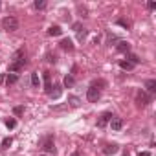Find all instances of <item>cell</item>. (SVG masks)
Segmentation results:
<instances>
[{
	"instance_id": "1",
	"label": "cell",
	"mask_w": 156,
	"mask_h": 156,
	"mask_svg": "<svg viewBox=\"0 0 156 156\" xmlns=\"http://www.w3.org/2000/svg\"><path fill=\"white\" fill-rule=\"evenodd\" d=\"M41 147H42L44 152H48V154H55L57 151H55V143H53V134H48V136L42 140Z\"/></svg>"
},
{
	"instance_id": "2",
	"label": "cell",
	"mask_w": 156,
	"mask_h": 156,
	"mask_svg": "<svg viewBox=\"0 0 156 156\" xmlns=\"http://www.w3.org/2000/svg\"><path fill=\"white\" fill-rule=\"evenodd\" d=\"M87 98H88V101H90V103H96V101L101 98V88H99L98 85H94V83H92V85L88 87V90H87Z\"/></svg>"
},
{
	"instance_id": "3",
	"label": "cell",
	"mask_w": 156,
	"mask_h": 156,
	"mask_svg": "<svg viewBox=\"0 0 156 156\" xmlns=\"http://www.w3.org/2000/svg\"><path fill=\"white\" fill-rule=\"evenodd\" d=\"M2 28H4L6 31H17V30H19V20L9 15V17H6V19L2 20Z\"/></svg>"
},
{
	"instance_id": "4",
	"label": "cell",
	"mask_w": 156,
	"mask_h": 156,
	"mask_svg": "<svg viewBox=\"0 0 156 156\" xmlns=\"http://www.w3.org/2000/svg\"><path fill=\"white\" fill-rule=\"evenodd\" d=\"M151 101H152V96H149L147 92L140 90V92L136 94V103H138V107H147Z\"/></svg>"
},
{
	"instance_id": "5",
	"label": "cell",
	"mask_w": 156,
	"mask_h": 156,
	"mask_svg": "<svg viewBox=\"0 0 156 156\" xmlns=\"http://www.w3.org/2000/svg\"><path fill=\"white\" fill-rule=\"evenodd\" d=\"M114 116H112V112H103L101 116H99V119H98V127L99 129H103V127H107V123H110V119H112Z\"/></svg>"
},
{
	"instance_id": "6",
	"label": "cell",
	"mask_w": 156,
	"mask_h": 156,
	"mask_svg": "<svg viewBox=\"0 0 156 156\" xmlns=\"http://www.w3.org/2000/svg\"><path fill=\"white\" fill-rule=\"evenodd\" d=\"M119 151V145L118 143H107L105 147H103V154H107V156H112V154H116Z\"/></svg>"
},
{
	"instance_id": "7",
	"label": "cell",
	"mask_w": 156,
	"mask_h": 156,
	"mask_svg": "<svg viewBox=\"0 0 156 156\" xmlns=\"http://www.w3.org/2000/svg\"><path fill=\"white\" fill-rule=\"evenodd\" d=\"M116 50H118L119 53H130V44L125 42V41H119L118 46H116Z\"/></svg>"
},
{
	"instance_id": "8",
	"label": "cell",
	"mask_w": 156,
	"mask_h": 156,
	"mask_svg": "<svg viewBox=\"0 0 156 156\" xmlns=\"http://www.w3.org/2000/svg\"><path fill=\"white\" fill-rule=\"evenodd\" d=\"M145 88H147L149 96L156 94V79H147V81H145Z\"/></svg>"
},
{
	"instance_id": "9",
	"label": "cell",
	"mask_w": 156,
	"mask_h": 156,
	"mask_svg": "<svg viewBox=\"0 0 156 156\" xmlns=\"http://www.w3.org/2000/svg\"><path fill=\"white\" fill-rule=\"evenodd\" d=\"M110 127H112V130H121V129H123V119L114 116V118L110 119Z\"/></svg>"
},
{
	"instance_id": "10",
	"label": "cell",
	"mask_w": 156,
	"mask_h": 156,
	"mask_svg": "<svg viewBox=\"0 0 156 156\" xmlns=\"http://www.w3.org/2000/svg\"><path fill=\"white\" fill-rule=\"evenodd\" d=\"M11 61H22V62H26V51H24V48H20V50H17V51L13 53V57H11Z\"/></svg>"
},
{
	"instance_id": "11",
	"label": "cell",
	"mask_w": 156,
	"mask_h": 156,
	"mask_svg": "<svg viewBox=\"0 0 156 156\" xmlns=\"http://www.w3.org/2000/svg\"><path fill=\"white\" fill-rule=\"evenodd\" d=\"M48 35H50V37H59V35H62V30H61V26H50V30H48Z\"/></svg>"
},
{
	"instance_id": "12",
	"label": "cell",
	"mask_w": 156,
	"mask_h": 156,
	"mask_svg": "<svg viewBox=\"0 0 156 156\" xmlns=\"http://www.w3.org/2000/svg\"><path fill=\"white\" fill-rule=\"evenodd\" d=\"M44 90L46 94L51 92V81H50V72H44Z\"/></svg>"
},
{
	"instance_id": "13",
	"label": "cell",
	"mask_w": 156,
	"mask_h": 156,
	"mask_svg": "<svg viewBox=\"0 0 156 156\" xmlns=\"http://www.w3.org/2000/svg\"><path fill=\"white\" fill-rule=\"evenodd\" d=\"M61 94H62V90H61V87H51V92L48 94L51 99H59L61 98Z\"/></svg>"
},
{
	"instance_id": "14",
	"label": "cell",
	"mask_w": 156,
	"mask_h": 156,
	"mask_svg": "<svg viewBox=\"0 0 156 156\" xmlns=\"http://www.w3.org/2000/svg\"><path fill=\"white\" fill-rule=\"evenodd\" d=\"M59 44H61V48H62V50H68V51H72V50H73V44H72V41H70V39H62Z\"/></svg>"
},
{
	"instance_id": "15",
	"label": "cell",
	"mask_w": 156,
	"mask_h": 156,
	"mask_svg": "<svg viewBox=\"0 0 156 156\" xmlns=\"http://www.w3.org/2000/svg\"><path fill=\"white\" fill-rule=\"evenodd\" d=\"M19 81V75L17 73H8V77H6V85L9 87V85H15Z\"/></svg>"
},
{
	"instance_id": "16",
	"label": "cell",
	"mask_w": 156,
	"mask_h": 156,
	"mask_svg": "<svg viewBox=\"0 0 156 156\" xmlns=\"http://www.w3.org/2000/svg\"><path fill=\"white\" fill-rule=\"evenodd\" d=\"M73 83H75L73 75H66V77H64V81H62V85H64L66 88H72V87H73Z\"/></svg>"
},
{
	"instance_id": "17",
	"label": "cell",
	"mask_w": 156,
	"mask_h": 156,
	"mask_svg": "<svg viewBox=\"0 0 156 156\" xmlns=\"http://www.w3.org/2000/svg\"><path fill=\"white\" fill-rule=\"evenodd\" d=\"M127 61H129V62H132V64L136 66V64H140V61H141V59H140L138 55H134V53H127Z\"/></svg>"
},
{
	"instance_id": "18",
	"label": "cell",
	"mask_w": 156,
	"mask_h": 156,
	"mask_svg": "<svg viewBox=\"0 0 156 156\" xmlns=\"http://www.w3.org/2000/svg\"><path fill=\"white\" fill-rule=\"evenodd\" d=\"M119 68L129 72V70H132V68H134V64H132V62H129V61H119Z\"/></svg>"
},
{
	"instance_id": "19",
	"label": "cell",
	"mask_w": 156,
	"mask_h": 156,
	"mask_svg": "<svg viewBox=\"0 0 156 156\" xmlns=\"http://www.w3.org/2000/svg\"><path fill=\"white\" fill-rule=\"evenodd\" d=\"M68 101H70V105H72V107H79V105H81V99L77 98V96H70V98H68Z\"/></svg>"
},
{
	"instance_id": "20",
	"label": "cell",
	"mask_w": 156,
	"mask_h": 156,
	"mask_svg": "<svg viewBox=\"0 0 156 156\" xmlns=\"http://www.w3.org/2000/svg\"><path fill=\"white\" fill-rule=\"evenodd\" d=\"M4 123H6L8 129H15V127H17V119H15V118H8Z\"/></svg>"
},
{
	"instance_id": "21",
	"label": "cell",
	"mask_w": 156,
	"mask_h": 156,
	"mask_svg": "<svg viewBox=\"0 0 156 156\" xmlns=\"http://www.w3.org/2000/svg\"><path fill=\"white\" fill-rule=\"evenodd\" d=\"M116 24H119V26H123L125 30H129V28H130V22H129L127 19H118V20H116Z\"/></svg>"
},
{
	"instance_id": "22",
	"label": "cell",
	"mask_w": 156,
	"mask_h": 156,
	"mask_svg": "<svg viewBox=\"0 0 156 156\" xmlns=\"http://www.w3.org/2000/svg\"><path fill=\"white\" fill-rule=\"evenodd\" d=\"M33 8H35V9H44V8H46V2H44V0H35V2H33Z\"/></svg>"
},
{
	"instance_id": "23",
	"label": "cell",
	"mask_w": 156,
	"mask_h": 156,
	"mask_svg": "<svg viewBox=\"0 0 156 156\" xmlns=\"http://www.w3.org/2000/svg\"><path fill=\"white\" fill-rule=\"evenodd\" d=\"M13 143V138L9 136V138H4L2 140V149H9V145Z\"/></svg>"
},
{
	"instance_id": "24",
	"label": "cell",
	"mask_w": 156,
	"mask_h": 156,
	"mask_svg": "<svg viewBox=\"0 0 156 156\" xmlns=\"http://www.w3.org/2000/svg\"><path fill=\"white\" fill-rule=\"evenodd\" d=\"M39 83H41L39 73H31V85H33V87H39Z\"/></svg>"
},
{
	"instance_id": "25",
	"label": "cell",
	"mask_w": 156,
	"mask_h": 156,
	"mask_svg": "<svg viewBox=\"0 0 156 156\" xmlns=\"http://www.w3.org/2000/svg\"><path fill=\"white\" fill-rule=\"evenodd\" d=\"M87 37V30L83 28V30H79V31H77V39H79V41H83Z\"/></svg>"
},
{
	"instance_id": "26",
	"label": "cell",
	"mask_w": 156,
	"mask_h": 156,
	"mask_svg": "<svg viewBox=\"0 0 156 156\" xmlns=\"http://www.w3.org/2000/svg\"><path fill=\"white\" fill-rule=\"evenodd\" d=\"M46 61H48V62H55V61H57L55 53H48V55H46Z\"/></svg>"
},
{
	"instance_id": "27",
	"label": "cell",
	"mask_w": 156,
	"mask_h": 156,
	"mask_svg": "<svg viewBox=\"0 0 156 156\" xmlns=\"http://www.w3.org/2000/svg\"><path fill=\"white\" fill-rule=\"evenodd\" d=\"M13 112H15L17 116H20V114L24 112V107H15V108H13Z\"/></svg>"
},
{
	"instance_id": "28",
	"label": "cell",
	"mask_w": 156,
	"mask_h": 156,
	"mask_svg": "<svg viewBox=\"0 0 156 156\" xmlns=\"http://www.w3.org/2000/svg\"><path fill=\"white\" fill-rule=\"evenodd\" d=\"M147 8H149V9H156V4H154V2H149Z\"/></svg>"
},
{
	"instance_id": "29",
	"label": "cell",
	"mask_w": 156,
	"mask_h": 156,
	"mask_svg": "<svg viewBox=\"0 0 156 156\" xmlns=\"http://www.w3.org/2000/svg\"><path fill=\"white\" fill-rule=\"evenodd\" d=\"M73 30H75V31H79V30H81V24H79V22H75V24H73Z\"/></svg>"
},
{
	"instance_id": "30",
	"label": "cell",
	"mask_w": 156,
	"mask_h": 156,
	"mask_svg": "<svg viewBox=\"0 0 156 156\" xmlns=\"http://www.w3.org/2000/svg\"><path fill=\"white\" fill-rule=\"evenodd\" d=\"M138 156H151V152H149V151H143V152H140Z\"/></svg>"
},
{
	"instance_id": "31",
	"label": "cell",
	"mask_w": 156,
	"mask_h": 156,
	"mask_svg": "<svg viewBox=\"0 0 156 156\" xmlns=\"http://www.w3.org/2000/svg\"><path fill=\"white\" fill-rule=\"evenodd\" d=\"M4 81V73H0V83H2Z\"/></svg>"
},
{
	"instance_id": "32",
	"label": "cell",
	"mask_w": 156,
	"mask_h": 156,
	"mask_svg": "<svg viewBox=\"0 0 156 156\" xmlns=\"http://www.w3.org/2000/svg\"><path fill=\"white\" fill-rule=\"evenodd\" d=\"M72 156H79V152H73V154H72Z\"/></svg>"
},
{
	"instance_id": "33",
	"label": "cell",
	"mask_w": 156,
	"mask_h": 156,
	"mask_svg": "<svg viewBox=\"0 0 156 156\" xmlns=\"http://www.w3.org/2000/svg\"><path fill=\"white\" fill-rule=\"evenodd\" d=\"M0 8H2V4H0Z\"/></svg>"
},
{
	"instance_id": "34",
	"label": "cell",
	"mask_w": 156,
	"mask_h": 156,
	"mask_svg": "<svg viewBox=\"0 0 156 156\" xmlns=\"http://www.w3.org/2000/svg\"><path fill=\"white\" fill-rule=\"evenodd\" d=\"M42 156H44V154H42Z\"/></svg>"
}]
</instances>
